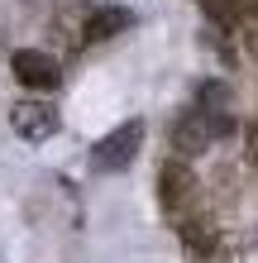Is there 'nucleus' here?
Wrapping results in <instances>:
<instances>
[{
  "label": "nucleus",
  "mask_w": 258,
  "mask_h": 263,
  "mask_svg": "<svg viewBox=\"0 0 258 263\" xmlns=\"http://www.w3.org/2000/svg\"><path fill=\"white\" fill-rule=\"evenodd\" d=\"M139 144H144V120H125V125H115L105 139H96L91 167L96 173H120V167H129L139 158Z\"/></svg>",
  "instance_id": "1"
},
{
  "label": "nucleus",
  "mask_w": 258,
  "mask_h": 263,
  "mask_svg": "<svg viewBox=\"0 0 258 263\" xmlns=\"http://www.w3.org/2000/svg\"><path fill=\"white\" fill-rule=\"evenodd\" d=\"M234 129V120L230 115H215V110H191L182 125L172 129V144L182 148V153H206L210 144H220L225 134Z\"/></svg>",
  "instance_id": "2"
},
{
  "label": "nucleus",
  "mask_w": 258,
  "mask_h": 263,
  "mask_svg": "<svg viewBox=\"0 0 258 263\" xmlns=\"http://www.w3.org/2000/svg\"><path fill=\"white\" fill-rule=\"evenodd\" d=\"M10 129L19 139H29V144H43V139L57 134V110L43 105V101H14L10 105Z\"/></svg>",
  "instance_id": "3"
},
{
  "label": "nucleus",
  "mask_w": 258,
  "mask_h": 263,
  "mask_svg": "<svg viewBox=\"0 0 258 263\" xmlns=\"http://www.w3.org/2000/svg\"><path fill=\"white\" fill-rule=\"evenodd\" d=\"M191 196H196V173L182 158L163 163L158 167V201H163V211H187Z\"/></svg>",
  "instance_id": "4"
},
{
  "label": "nucleus",
  "mask_w": 258,
  "mask_h": 263,
  "mask_svg": "<svg viewBox=\"0 0 258 263\" xmlns=\"http://www.w3.org/2000/svg\"><path fill=\"white\" fill-rule=\"evenodd\" d=\"M10 67H14V77H19L24 86H34V91H53L57 82H63V72H57V63L48 53H38V48H19L10 58Z\"/></svg>",
  "instance_id": "5"
},
{
  "label": "nucleus",
  "mask_w": 258,
  "mask_h": 263,
  "mask_svg": "<svg viewBox=\"0 0 258 263\" xmlns=\"http://www.w3.org/2000/svg\"><path fill=\"white\" fill-rule=\"evenodd\" d=\"M201 5L215 14L220 24H230V29H239V34H244V29H253L258 24V0H201Z\"/></svg>",
  "instance_id": "6"
},
{
  "label": "nucleus",
  "mask_w": 258,
  "mask_h": 263,
  "mask_svg": "<svg viewBox=\"0 0 258 263\" xmlns=\"http://www.w3.org/2000/svg\"><path fill=\"white\" fill-rule=\"evenodd\" d=\"M129 24H134V14H129V10H120V5H105V10H96V14L86 20V43H105V39L125 34Z\"/></svg>",
  "instance_id": "7"
},
{
  "label": "nucleus",
  "mask_w": 258,
  "mask_h": 263,
  "mask_svg": "<svg viewBox=\"0 0 258 263\" xmlns=\"http://www.w3.org/2000/svg\"><path fill=\"white\" fill-rule=\"evenodd\" d=\"M177 230H182V244H187L196 258H210V254H215V235H210L201 220H182Z\"/></svg>",
  "instance_id": "8"
},
{
  "label": "nucleus",
  "mask_w": 258,
  "mask_h": 263,
  "mask_svg": "<svg viewBox=\"0 0 258 263\" xmlns=\"http://www.w3.org/2000/svg\"><path fill=\"white\" fill-rule=\"evenodd\" d=\"M249 158L258 163V120H253V129H249Z\"/></svg>",
  "instance_id": "9"
}]
</instances>
